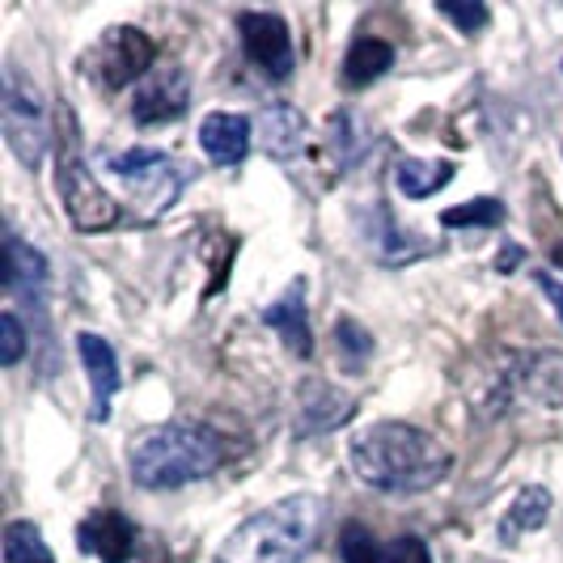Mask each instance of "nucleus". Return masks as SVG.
<instances>
[{
    "instance_id": "f257e3e1",
    "label": "nucleus",
    "mask_w": 563,
    "mask_h": 563,
    "mask_svg": "<svg viewBox=\"0 0 563 563\" xmlns=\"http://www.w3.org/2000/svg\"><path fill=\"white\" fill-rule=\"evenodd\" d=\"M352 466L361 483L390 492V496H416L450 475L453 453L416 423L386 420L352 437Z\"/></svg>"
},
{
    "instance_id": "6ab92c4d",
    "label": "nucleus",
    "mask_w": 563,
    "mask_h": 563,
    "mask_svg": "<svg viewBox=\"0 0 563 563\" xmlns=\"http://www.w3.org/2000/svg\"><path fill=\"white\" fill-rule=\"evenodd\" d=\"M352 416H356V402L339 395L335 386H327V382H306L301 386V420H297L301 432H331Z\"/></svg>"
},
{
    "instance_id": "c756f323",
    "label": "nucleus",
    "mask_w": 563,
    "mask_h": 563,
    "mask_svg": "<svg viewBox=\"0 0 563 563\" xmlns=\"http://www.w3.org/2000/svg\"><path fill=\"white\" fill-rule=\"evenodd\" d=\"M521 258H526V251H521V246H500V254H496V272H500V276H508V272H512Z\"/></svg>"
},
{
    "instance_id": "6e6552de",
    "label": "nucleus",
    "mask_w": 563,
    "mask_h": 563,
    "mask_svg": "<svg viewBox=\"0 0 563 563\" xmlns=\"http://www.w3.org/2000/svg\"><path fill=\"white\" fill-rule=\"evenodd\" d=\"M238 34H242V47L246 56L272 77V81H288L292 77V34H288V22L280 13H258V9H246L238 13Z\"/></svg>"
},
{
    "instance_id": "b1692460",
    "label": "nucleus",
    "mask_w": 563,
    "mask_h": 563,
    "mask_svg": "<svg viewBox=\"0 0 563 563\" xmlns=\"http://www.w3.org/2000/svg\"><path fill=\"white\" fill-rule=\"evenodd\" d=\"M4 563H56V555L43 542L34 521H9L4 526Z\"/></svg>"
},
{
    "instance_id": "dca6fc26",
    "label": "nucleus",
    "mask_w": 563,
    "mask_h": 563,
    "mask_svg": "<svg viewBox=\"0 0 563 563\" xmlns=\"http://www.w3.org/2000/svg\"><path fill=\"white\" fill-rule=\"evenodd\" d=\"M254 141V123L246 114L212 111L199 123V148L217 162V166H242Z\"/></svg>"
},
{
    "instance_id": "4468645a",
    "label": "nucleus",
    "mask_w": 563,
    "mask_h": 563,
    "mask_svg": "<svg viewBox=\"0 0 563 563\" xmlns=\"http://www.w3.org/2000/svg\"><path fill=\"white\" fill-rule=\"evenodd\" d=\"M77 542L85 555H98L102 563H128L136 551V526L119 508H98L77 526Z\"/></svg>"
},
{
    "instance_id": "a211bd4d",
    "label": "nucleus",
    "mask_w": 563,
    "mask_h": 563,
    "mask_svg": "<svg viewBox=\"0 0 563 563\" xmlns=\"http://www.w3.org/2000/svg\"><path fill=\"white\" fill-rule=\"evenodd\" d=\"M306 114L288 102H272L258 111V141L267 148V157L276 162H292L301 148H306Z\"/></svg>"
},
{
    "instance_id": "f8f14e48",
    "label": "nucleus",
    "mask_w": 563,
    "mask_h": 563,
    "mask_svg": "<svg viewBox=\"0 0 563 563\" xmlns=\"http://www.w3.org/2000/svg\"><path fill=\"white\" fill-rule=\"evenodd\" d=\"M77 352H81V365L89 373V420L107 423L111 420V402L119 395V356L102 335L81 331L77 335Z\"/></svg>"
},
{
    "instance_id": "c85d7f7f",
    "label": "nucleus",
    "mask_w": 563,
    "mask_h": 563,
    "mask_svg": "<svg viewBox=\"0 0 563 563\" xmlns=\"http://www.w3.org/2000/svg\"><path fill=\"white\" fill-rule=\"evenodd\" d=\"M534 284L542 288V297L555 306V313H560V322H563V284L551 276V272H534Z\"/></svg>"
},
{
    "instance_id": "20e7f679",
    "label": "nucleus",
    "mask_w": 563,
    "mask_h": 563,
    "mask_svg": "<svg viewBox=\"0 0 563 563\" xmlns=\"http://www.w3.org/2000/svg\"><path fill=\"white\" fill-rule=\"evenodd\" d=\"M56 191L64 203V217L81 233H102L119 225V203H114L102 183L93 178V169L81 153V132H77V114H56Z\"/></svg>"
},
{
    "instance_id": "423d86ee",
    "label": "nucleus",
    "mask_w": 563,
    "mask_h": 563,
    "mask_svg": "<svg viewBox=\"0 0 563 563\" xmlns=\"http://www.w3.org/2000/svg\"><path fill=\"white\" fill-rule=\"evenodd\" d=\"M111 174L119 183H128V191L148 208V217H162L166 208H174V199L191 183V169L162 148H128L111 157Z\"/></svg>"
},
{
    "instance_id": "412c9836",
    "label": "nucleus",
    "mask_w": 563,
    "mask_h": 563,
    "mask_svg": "<svg viewBox=\"0 0 563 563\" xmlns=\"http://www.w3.org/2000/svg\"><path fill=\"white\" fill-rule=\"evenodd\" d=\"M547 517H551V492L547 487H521L517 500L508 505V517L500 521V538L517 542L521 534H534L547 526Z\"/></svg>"
},
{
    "instance_id": "9d476101",
    "label": "nucleus",
    "mask_w": 563,
    "mask_h": 563,
    "mask_svg": "<svg viewBox=\"0 0 563 563\" xmlns=\"http://www.w3.org/2000/svg\"><path fill=\"white\" fill-rule=\"evenodd\" d=\"M47 284H52V272H47V254L34 251L22 233H4V292L13 301H22L26 310H47Z\"/></svg>"
},
{
    "instance_id": "bb28decb",
    "label": "nucleus",
    "mask_w": 563,
    "mask_h": 563,
    "mask_svg": "<svg viewBox=\"0 0 563 563\" xmlns=\"http://www.w3.org/2000/svg\"><path fill=\"white\" fill-rule=\"evenodd\" d=\"M437 13H441V18H450L462 34H475V30H483L487 26V18H492V13H487V4H479V0H466V4H462V0H441V4H437Z\"/></svg>"
},
{
    "instance_id": "f3484780",
    "label": "nucleus",
    "mask_w": 563,
    "mask_h": 563,
    "mask_svg": "<svg viewBox=\"0 0 563 563\" xmlns=\"http://www.w3.org/2000/svg\"><path fill=\"white\" fill-rule=\"evenodd\" d=\"M365 242L373 258L377 263H386V267H402V263H416L423 254L432 251V246H423L420 233H402L395 225V217L382 208V203H373V212L365 217Z\"/></svg>"
},
{
    "instance_id": "0eeeda50",
    "label": "nucleus",
    "mask_w": 563,
    "mask_h": 563,
    "mask_svg": "<svg viewBox=\"0 0 563 563\" xmlns=\"http://www.w3.org/2000/svg\"><path fill=\"white\" fill-rule=\"evenodd\" d=\"M157 43L141 26H111L93 47V77L107 89H123L153 73Z\"/></svg>"
},
{
    "instance_id": "393cba45",
    "label": "nucleus",
    "mask_w": 563,
    "mask_h": 563,
    "mask_svg": "<svg viewBox=\"0 0 563 563\" xmlns=\"http://www.w3.org/2000/svg\"><path fill=\"white\" fill-rule=\"evenodd\" d=\"M441 225L445 229H496L505 225V203L496 196H479V199H466L457 208H445L441 212Z\"/></svg>"
},
{
    "instance_id": "ddd939ff",
    "label": "nucleus",
    "mask_w": 563,
    "mask_h": 563,
    "mask_svg": "<svg viewBox=\"0 0 563 563\" xmlns=\"http://www.w3.org/2000/svg\"><path fill=\"white\" fill-rule=\"evenodd\" d=\"M339 555H343V563H432L423 538L402 534V538H395V542H382V538H373V530H365L361 521L343 526V534H339Z\"/></svg>"
},
{
    "instance_id": "9b49d317",
    "label": "nucleus",
    "mask_w": 563,
    "mask_h": 563,
    "mask_svg": "<svg viewBox=\"0 0 563 563\" xmlns=\"http://www.w3.org/2000/svg\"><path fill=\"white\" fill-rule=\"evenodd\" d=\"M191 107V85L183 68H153L136 93H132V119L153 128V123H169V119H183Z\"/></svg>"
},
{
    "instance_id": "2eb2a0df",
    "label": "nucleus",
    "mask_w": 563,
    "mask_h": 563,
    "mask_svg": "<svg viewBox=\"0 0 563 563\" xmlns=\"http://www.w3.org/2000/svg\"><path fill=\"white\" fill-rule=\"evenodd\" d=\"M306 280H292L284 288L280 297L263 310V322L284 339V347L292 352V356H301V361H310L313 356V335H310V318H306Z\"/></svg>"
},
{
    "instance_id": "aec40b11",
    "label": "nucleus",
    "mask_w": 563,
    "mask_h": 563,
    "mask_svg": "<svg viewBox=\"0 0 563 563\" xmlns=\"http://www.w3.org/2000/svg\"><path fill=\"white\" fill-rule=\"evenodd\" d=\"M390 64H395V47H390L386 38L365 34V38H356V43L347 47V56H343V85L365 89V85H373L377 77H386Z\"/></svg>"
},
{
    "instance_id": "1a4fd4ad",
    "label": "nucleus",
    "mask_w": 563,
    "mask_h": 563,
    "mask_svg": "<svg viewBox=\"0 0 563 563\" xmlns=\"http://www.w3.org/2000/svg\"><path fill=\"white\" fill-rule=\"evenodd\" d=\"M508 390L547 411H563V352H508Z\"/></svg>"
},
{
    "instance_id": "f03ea898",
    "label": "nucleus",
    "mask_w": 563,
    "mask_h": 563,
    "mask_svg": "<svg viewBox=\"0 0 563 563\" xmlns=\"http://www.w3.org/2000/svg\"><path fill=\"white\" fill-rule=\"evenodd\" d=\"M327 521L322 496H284L258 508L221 542L217 563H301Z\"/></svg>"
},
{
    "instance_id": "cd10ccee",
    "label": "nucleus",
    "mask_w": 563,
    "mask_h": 563,
    "mask_svg": "<svg viewBox=\"0 0 563 563\" xmlns=\"http://www.w3.org/2000/svg\"><path fill=\"white\" fill-rule=\"evenodd\" d=\"M335 347H343L356 365L365 361L368 352H373V335H368L361 322H352V318H339L335 322Z\"/></svg>"
},
{
    "instance_id": "5701e85b",
    "label": "nucleus",
    "mask_w": 563,
    "mask_h": 563,
    "mask_svg": "<svg viewBox=\"0 0 563 563\" xmlns=\"http://www.w3.org/2000/svg\"><path fill=\"white\" fill-rule=\"evenodd\" d=\"M368 144H373V136H368V128L361 123V114L356 111H339L331 114V148H335L339 166H356L361 157L368 153Z\"/></svg>"
},
{
    "instance_id": "7ed1b4c3",
    "label": "nucleus",
    "mask_w": 563,
    "mask_h": 563,
    "mask_svg": "<svg viewBox=\"0 0 563 563\" xmlns=\"http://www.w3.org/2000/svg\"><path fill=\"white\" fill-rule=\"evenodd\" d=\"M229 457L225 437H217L212 428L199 423H162L148 428L132 441L128 450V471L136 487L148 492H169V487H187L196 479H208L212 471H221Z\"/></svg>"
},
{
    "instance_id": "a878e982",
    "label": "nucleus",
    "mask_w": 563,
    "mask_h": 563,
    "mask_svg": "<svg viewBox=\"0 0 563 563\" xmlns=\"http://www.w3.org/2000/svg\"><path fill=\"white\" fill-rule=\"evenodd\" d=\"M22 356H26V327H22L18 313L4 310L0 313V365L13 368Z\"/></svg>"
},
{
    "instance_id": "39448f33",
    "label": "nucleus",
    "mask_w": 563,
    "mask_h": 563,
    "mask_svg": "<svg viewBox=\"0 0 563 563\" xmlns=\"http://www.w3.org/2000/svg\"><path fill=\"white\" fill-rule=\"evenodd\" d=\"M0 132H4L9 153L26 169H34L47 157L52 136H56V132L47 128L38 89H34L18 68H4V81H0Z\"/></svg>"
},
{
    "instance_id": "4be33fe9",
    "label": "nucleus",
    "mask_w": 563,
    "mask_h": 563,
    "mask_svg": "<svg viewBox=\"0 0 563 563\" xmlns=\"http://www.w3.org/2000/svg\"><path fill=\"white\" fill-rule=\"evenodd\" d=\"M395 183L407 199H428L453 183V162H420V157H407V162H398Z\"/></svg>"
},
{
    "instance_id": "7c9ffc66",
    "label": "nucleus",
    "mask_w": 563,
    "mask_h": 563,
    "mask_svg": "<svg viewBox=\"0 0 563 563\" xmlns=\"http://www.w3.org/2000/svg\"><path fill=\"white\" fill-rule=\"evenodd\" d=\"M551 263H555V267H560V272H563V242H560V246H555V251H551Z\"/></svg>"
}]
</instances>
